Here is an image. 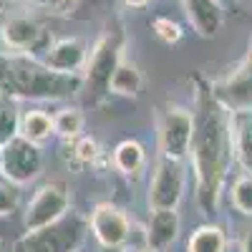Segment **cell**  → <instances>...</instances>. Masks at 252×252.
Segmentation results:
<instances>
[{
  "instance_id": "cell-35",
  "label": "cell",
  "mask_w": 252,
  "mask_h": 252,
  "mask_svg": "<svg viewBox=\"0 0 252 252\" xmlns=\"http://www.w3.org/2000/svg\"><path fill=\"white\" fill-rule=\"evenodd\" d=\"M134 252H152L149 247H144V250H134Z\"/></svg>"
},
{
  "instance_id": "cell-31",
  "label": "cell",
  "mask_w": 252,
  "mask_h": 252,
  "mask_svg": "<svg viewBox=\"0 0 252 252\" xmlns=\"http://www.w3.org/2000/svg\"><path fill=\"white\" fill-rule=\"evenodd\" d=\"M0 252H8V245H5V240H3V235H0Z\"/></svg>"
},
{
  "instance_id": "cell-18",
  "label": "cell",
  "mask_w": 252,
  "mask_h": 252,
  "mask_svg": "<svg viewBox=\"0 0 252 252\" xmlns=\"http://www.w3.org/2000/svg\"><path fill=\"white\" fill-rule=\"evenodd\" d=\"M144 89V73L141 68L136 66L134 61L129 58H121L119 66L111 76V83H109V91L114 96H121V98H136Z\"/></svg>"
},
{
  "instance_id": "cell-20",
  "label": "cell",
  "mask_w": 252,
  "mask_h": 252,
  "mask_svg": "<svg viewBox=\"0 0 252 252\" xmlns=\"http://www.w3.org/2000/svg\"><path fill=\"white\" fill-rule=\"evenodd\" d=\"M86 129V116L78 106H61L53 114V131L56 136H61L63 141H73L83 134Z\"/></svg>"
},
{
  "instance_id": "cell-23",
  "label": "cell",
  "mask_w": 252,
  "mask_h": 252,
  "mask_svg": "<svg viewBox=\"0 0 252 252\" xmlns=\"http://www.w3.org/2000/svg\"><path fill=\"white\" fill-rule=\"evenodd\" d=\"M101 157V146L94 136H86V134H81L78 139H73V159L83 166H91L96 164Z\"/></svg>"
},
{
  "instance_id": "cell-30",
  "label": "cell",
  "mask_w": 252,
  "mask_h": 252,
  "mask_svg": "<svg viewBox=\"0 0 252 252\" xmlns=\"http://www.w3.org/2000/svg\"><path fill=\"white\" fill-rule=\"evenodd\" d=\"M31 3H35V5H48V8H51V0H31Z\"/></svg>"
},
{
  "instance_id": "cell-33",
  "label": "cell",
  "mask_w": 252,
  "mask_h": 252,
  "mask_svg": "<svg viewBox=\"0 0 252 252\" xmlns=\"http://www.w3.org/2000/svg\"><path fill=\"white\" fill-rule=\"evenodd\" d=\"M217 3H220V5H222V8H227V5H229V3H235V0H217Z\"/></svg>"
},
{
  "instance_id": "cell-3",
  "label": "cell",
  "mask_w": 252,
  "mask_h": 252,
  "mask_svg": "<svg viewBox=\"0 0 252 252\" xmlns=\"http://www.w3.org/2000/svg\"><path fill=\"white\" fill-rule=\"evenodd\" d=\"M124 58V33L119 28H106L89 51V61L83 68V91L91 103H101L103 96H109L111 76Z\"/></svg>"
},
{
  "instance_id": "cell-25",
  "label": "cell",
  "mask_w": 252,
  "mask_h": 252,
  "mask_svg": "<svg viewBox=\"0 0 252 252\" xmlns=\"http://www.w3.org/2000/svg\"><path fill=\"white\" fill-rule=\"evenodd\" d=\"M20 209V187L0 177V217H8Z\"/></svg>"
},
{
  "instance_id": "cell-27",
  "label": "cell",
  "mask_w": 252,
  "mask_h": 252,
  "mask_svg": "<svg viewBox=\"0 0 252 252\" xmlns=\"http://www.w3.org/2000/svg\"><path fill=\"white\" fill-rule=\"evenodd\" d=\"M78 3V0H51V8H58V10H68Z\"/></svg>"
},
{
  "instance_id": "cell-10",
  "label": "cell",
  "mask_w": 252,
  "mask_h": 252,
  "mask_svg": "<svg viewBox=\"0 0 252 252\" xmlns=\"http://www.w3.org/2000/svg\"><path fill=\"white\" fill-rule=\"evenodd\" d=\"M89 227L94 240L106 247V250H121L129 245L134 224L129 220V215L124 212L121 207L111 204V202H98L91 215H89Z\"/></svg>"
},
{
  "instance_id": "cell-29",
  "label": "cell",
  "mask_w": 252,
  "mask_h": 252,
  "mask_svg": "<svg viewBox=\"0 0 252 252\" xmlns=\"http://www.w3.org/2000/svg\"><path fill=\"white\" fill-rule=\"evenodd\" d=\"M240 252H252V229H247V235L240 242Z\"/></svg>"
},
{
  "instance_id": "cell-16",
  "label": "cell",
  "mask_w": 252,
  "mask_h": 252,
  "mask_svg": "<svg viewBox=\"0 0 252 252\" xmlns=\"http://www.w3.org/2000/svg\"><path fill=\"white\" fill-rule=\"evenodd\" d=\"M111 166L124 177H136L146 166V149L139 139H124L111 152Z\"/></svg>"
},
{
  "instance_id": "cell-7",
  "label": "cell",
  "mask_w": 252,
  "mask_h": 252,
  "mask_svg": "<svg viewBox=\"0 0 252 252\" xmlns=\"http://www.w3.org/2000/svg\"><path fill=\"white\" fill-rule=\"evenodd\" d=\"M192 129H194L192 109L179 106V103H164L157 111V149H159V154L189 161Z\"/></svg>"
},
{
  "instance_id": "cell-4",
  "label": "cell",
  "mask_w": 252,
  "mask_h": 252,
  "mask_svg": "<svg viewBox=\"0 0 252 252\" xmlns=\"http://www.w3.org/2000/svg\"><path fill=\"white\" fill-rule=\"evenodd\" d=\"M89 232V217L71 209L61 220L35 229V232H26L18 240V245L26 252H78Z\"/></svg>"
},
{
  "instance_id": "cell-19",
  "label": "cell",
  "mask_w": 252,
  "mask_h": 252,
  "mask_svg": "<svg viewBox=\"0 0 252 252\" xmlns=\"http://www.w3.org/2000/svg\"><path fill=\"white\" fill-rule=\"evenodd\" d=\"M187 252H227V232L220 224L204 222L187 237Z\"/></svg>"
},
{
  "instance_id": "cell-13",
  "label": "cell",
  "mask_w": 252,
  "mask_h": 252,
  "mask_svg": "<svg viewBox=\"0 0 252 252\" xmlns=\"http://www.w3.org/2000/svg\"><path fill=\"white\" fill-rule=\"evenodd\" d=\"M182 232V217L177 209H149L144 242L152 252H166Z\"/></svg>"
},
{
  "instance_id": "cell-34",
  "label": "cell",
  "mask_w": 252,
  "mask_h": 252,
  "mask_svg": "<svg viewBox=\"0 0 252 252\" xmlns=\"http://www.w3.org/2000/svg\"><path fill=\"white\" fill-rule=\"evenodd\" d=\"M247 58L252 61V40H250V51H247Z\"/></svg>"
},
{
  "instance_id": "cell-28",
  "label": "cell",
  "mask_w": 252,
  "mask_h": 252,
  "mask_svg": "<svg viewBox=\"0 0 252 252\" xmlns=\"http://www.w3.org/2000/svg\"><path fill=\"white\" fill-rule=\"evenodd\" d=\"M152 0H124V5L126 8H131V10H141V8H146Z\"/></svg>"
},
{
  "instance_id": "cell-22",
  "label": "cell",
  "mask_w": 252,
  "mask_h": 252,
  "mask_svg": "<svg viewBox=\"0 0 252 252\" xmlns=\"http://www.w3.org/2000/svg\"><path fill=\"white\" fill-rule=\"evenodd\" d=\"M229 204L235 212L252 217V172H240L229 187Z\"/></svg>"
},
{
  "instance_id": "cell-26",
  "label": "cell",
  "mask_w": 252,
  "mask_h": 252,
  "mask_svg": "<svg viewBox=\"0 0 252 252\" xmlns=\"http://www.w3.org/2000/svg\"><path fill=\"white\" fill-rule=\"evenodd\" d=\"M8 68H10V56H8V53H0V89H5Z\"/></svg>"
},
{
  "instance_id": "cell-17",
  "label": "cell",
  "mask_w": 252,
  "mask_h": 252,
  "mask_svg": "<svg viewBox=\"0 0 252 252\" xmlns=\"http://www.w3.org/2000/svg\"><path fill=\"white\" fill-rule=\"evenodd\" d=\"M18 134L43 146L48 139L56 136L53 131V114H48L46 109H28V111H20V126H18Z\"/></svg>"
},
{
  "instance_id": "cell-2",
  "label": "cell",
  "mask_w": 252,
  "mask_h": 252,
  "mask_svg": "<svg viewBox=\"0 0 252 252\" xmlns=\"http://www.w3.org/2000/svg\"><path fill=\"white\" fill-rule=\"evenodd\" d=\"M5 91L18 101H71L83 91V76L53 71L31 56H10Z\"/></svg>"
},
{
  "instance_id": "cell-24",
  "label": "cell",
  "mask_w": 252,
  "mask_h": 252,
  "mask_svg": "<svg viewBox=\"0 0 252 252\" xmlns=\"http://www.w3.org/2000/svg\"><path fill=\"white\" fill-rule=\"evenodd\" d=\"M152 31H154V35L161 40L164 46H174V43H179L182 35H184V31H182V26L177 23V20L164 18V15L152 20Z\"/></svg>"
},
{
  "instance_id": "cell-36",
  "label": "cell",
  "mask_w": 252,
  "mask_h": 252,
  "mask_svg": "<svg viewBox=\"0 0 252 252\" xmlns=\"http://www.w3.org/2000/svg\"><path fill=\"white\" fill-rule=\"evenodd\" d=\"M3 3H18V0H3Z\"/></svg>"
},
{
  "instance_id": "cell-37",
  "label": "cell",
  "mask_w": 252,
  "mask_h": 252,
  "mask_svg": "<svg viewBox=\"0 0 252 252\" xmlns=\"http://www.w3.org/2000/svg\"><path fill=\"white\" fill-rule=\"evenodd\" d=\"M0 3H3V0H0Z\"/></svg>"
},
{
  "instance_id": "cell-14",
  "label": "cell",
  "mask_w": 252,
  "mask_h": 252,
  "mask_svg": "<svg viewBox=\"0 0 252 252\" xmlns=\"http://www.w3.org/2000/svg\"><path fill=\"white\" fill-rule=\"evenodd\" d=\"M182 10L199 38H215L224 23V8L217 0H182Z\"/></svg>"
},
{
  "instance_id": "cell-6",
  "label": "cell",
  "mask_w": 252,
  "mask_h": 252,
  "mask_svg": "<svg viewBox=\"0 0 252 252\" xmlns=\"http://www.w3.org/2000/svg\"><path fill=\"white\" fill-rule=\"evenodd\" d=\"M53 35L31 15H10L0 26V43L8 56H31L43 61L53 46Z\"/></svg>"
},
{
  "instance_id": "cell-12",
  "label": "cell",
  "mask_w": 252,
  "mask_h": 252,
  "mask_svg": "<svg viewBox=\"0 0 252 252\" xmlns=\"http://www.w3.org/2000/svg\"><path fill=\"white\" fill-rule=\"evenodd\" d=\"M89 43L78 35H66V38H56L51 51L46 53L43 63L53 71L61 73H73L81 76L83 68H86V61H89Z\"/></svg>"
},
{
  "instance_id": "cell-21",
  "label": "cell",
  "mask_w": 252,
  "mask_h": 252,
  "mask_svg": "<svg viewBox=\"0 0 252 252\" xmlns=\"http://www.w3.org/2000/svg\"><path fill=\"white\" fill-rule=\"evenodd\" d=\"M18 103L20 101L10 91L0 89V146L18 136V126H20V106Z\"/></svg>"
},
{
  "instance_id": "cell-15",
  "label": "cell",
  "mask_w": 252,
  "mask_h": 252,
  "mask_svg": "<svg viewBox=\"0 0 252 252\" xmlns=\"http://www.w3.org/2000/svg\"><path fill=\"white\" fill-rule=\"evenodd\" d=\"M232 157L242 172H252V111L232 114Z\"/></svg>"
},
{
  "instance_id": "cell-11",
  "label": "cell",
  "mask_w": 252,
  "mask_h": 252,
  "mask_svg": "<svg viewBox=\"0 0 252 252\" xmlns=\"http://www.w3.org/2000/svg\"><path fill=\"white\" fill-rule=\"evenodd\" d=\"M209 86H212L215 98L229 114L252 111V61L245 56V61L235 71L217 81H209Z\"/></svg>"
},
{
  "instance_id": "cell-1",
  "label": "cell",
  "mask_w": 252,
  "mask_h": 252,
  "mask_svg": "<svg viewBox=\"0 0 252 252\" xmlns=\"http://www.w3.org/2000/svg\"><path fill=\"white\" fill-rule=\"evenodd\" d=\"M192 146H189V164L194 174V199L202 215H215L229 169L235 164L232 157V114L215 98L209 81L194 76L192 81Z\"/></svg>"
},
{
  "instance_id": "cell-8",
  "label": "cell",
  "mask_w": 252,
  "mask_h": 252,
  "mask_svg": "<svg viewBox=\"0 0 252 252\" xmlns=\"http://www.w3.org/2000/svg\"><path fill=\"white\" fill-rule=\"evenodd\" d=\"M43 164H46L43 146L23 139L20 134L0 146V177L18 187L35 182L43 172Z\"/></svg>"
},
{
  "instance_id": "cell-5",
  "label": "cell",
  "mask_w": 252,
  "mask_h": 252,
  "mask_svg": "<svg viewBox=\"0 0 252 252\" xmlns=\"http://www.w3.org/2000/svg\"><path fill=\"white\" fill-rule=\"evenodd\" d=\"M187 159L157 157L154 169L146 187V204L149 209H179L187 192Z\"/></svg>"
},
{
  "instance_id": "cell-9",
  "label": "cell",
  "mask_w": 252,
  "mask_h": 252,
  "mask_svg": "<svg viewBox=\"0 0 252 252\" xmlns=\"http://www.w3.org/2000/svg\"><path fill=\"white\" fill-rule=\"evenodd\" d=\"M66 212H71V187L61 179L46 182L35 189V194L23 209V229L35 232V229L61 220Z\"/></svg>"
},
{
  "instance_id": "cell-32",
  "label": "cell",
  "mask_w": 252,
  "mask_h": 252,
  "mask_svg": "<svg viewBox=\"0 0 252 252\" xmlns=\"http://www.w3.org/2000/svg\"><path fill=\"white\" fill-rule=\"evenodd\" d=\"M10 252H26V250H23V247H20V245H18V242H15V245H13V247H10Z\"/></svg>"
}]
</instances>
